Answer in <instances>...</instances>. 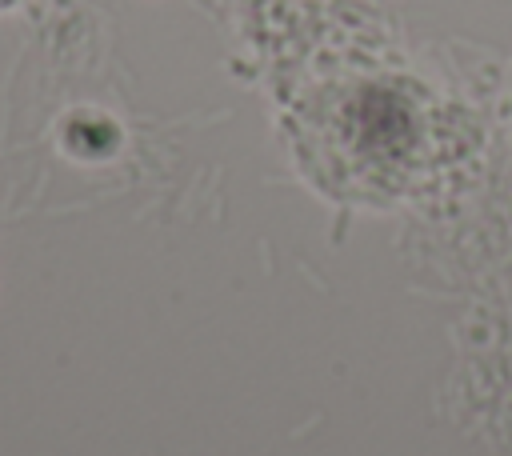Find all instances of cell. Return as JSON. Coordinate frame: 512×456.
Listing matches in <instances>:
<instances>
[{
	"label": "cell",
	"mask_w": 512,
	"mask_h": 456,
	"mask_svg": "<svg viewBox=\"0 0 512 456\" xmlns=\"http://www.w3.org/2000/svg\"><path fill=\"white\" fill-rule=\"evenodd\" d=\"M4 4H12V0H0V8H4Z\"/></svg>",
	"instance_id": "obj_1"
}]
</instances>
